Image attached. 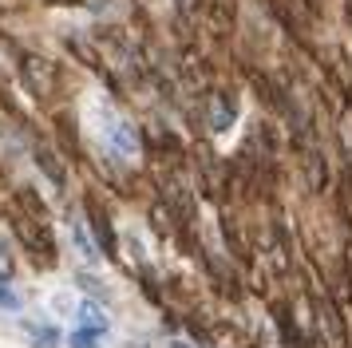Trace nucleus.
<instances>
[{
    "instance_id": "1",
    "label": "nucleus",
    "mask_w": 352,
    "mask_h": 348,
    "mask_svg": "<svg viewBox=\"0 0 352 348\" xmlns=\"http://www.w3.org/2000/svg\"><path fill=\"white\" fill-rule=\"evenodd\" d=\"M96 142L103 146V155L107 158H115V162H139V135H135V127L119 115V111H111V107H103L99 103L96 107Z\"/></svg>"
},
{
    "instance_id": "2",
    "label": "nucleus",
    "mask_w": 352,
    "mask_h": 348,
    "mask_svg": "<svg viewBox=\"0 0 352 348\" xmlns=\"http://www.w3.org/2000/svg\"><path fill=\"white\" fill-rule=\"evenodd\" d=\"M76 316H80V329L111 336V316H107V309H103L99 301H80V305H76Z\"/></svg>"
},
{
    "instance_id": "3",
    "label": "nucleus",
    "mask_w": 352,
    "mask_h": 348,
    "mask_svg": "<svg viewBox=\"0 0 352 348\" xmlns=\"http://www.w3.org/2000/svg\"><path fill=\"white\" fill-rule=\"evenodd\" d=\"M67 230H72V237H76V246H80V253L87 257V261H91V265H96V261H99V246H96V237H91L87 230H83V221L76 218V214L67 218Z\"/></svg>"
},
{
    "instance_id": "4",
    "label": "nucleus",
    "mask_w": 352,
    "mask_h": 348,
    "mask_svg": "<svg viewBox=\"0 0 352 348\" xmlns=\"http://www.w3.org/2000/svg\"><path fill=\"white\" fill-rule=\"evenodd\" d=\"M103 345H107V336H103V332L80 329V325L67 332V348H103Z\"/></svg>"
},
{
    "instance_id": "5",
    "label": "nucleus",
    "mask_w": 352,
    "mask_h": 348,
    "mask_svg": "<svg viewBox=\"0 0 352 348\" xmlns=\"http://www.w3.org/2000/svg\"><path fill=\"white\" fill-rule=\"evenodd\" d=\"M28 332L36 336V345H40V348H52L56 340H60V332H56V329H44V325H28Z\"/></svg>"
},
{
    "instance_id": "6",
    "label": "nucleus",
    "mask_w": 352,
    "mask_h": 348,
    "mask_svg": "<svg viewBox=\"0 0 352 348\" xmlns=\"http://www.w3.org/2000/svg\"><path fill=\"white\" fill-rule=\"evenodd\" d=\"M0 305H4V309H16V297L8 293V285L4 281H0Z\"/></svg>"
},
{
    "instance_id": "7",
    "label": "nucleus",
    "mask_w": 352,
    "mask_h": 348,
    "mask_svg": "<svg viewBox=\"0 0 352 348\" xmlns=\"http://www.w3.org/2000/svg\"><path fill=\"white\" fill-rule=\"evenodd\" d=\"M170 348H194V345H190V340H178V336H175V340H170Z\"/></svg>"
}]
</instances>
